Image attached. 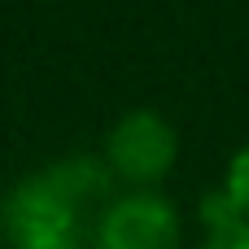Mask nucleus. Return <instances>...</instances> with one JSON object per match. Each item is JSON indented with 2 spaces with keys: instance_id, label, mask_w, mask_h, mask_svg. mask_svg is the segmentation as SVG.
<instances>
[{
  "instance_id": "f257e3e1",
  "label": "nucleus",
  "mask_w": 249,
  "mask_h": 249,
  "mask_svg": "<svg viewBox=\"0 0 249 249\" xmlns=\"http://www.w3.org/2000/svg\"><path fill=\"white\" fill-rule=\"evenodd\" d=\"M114 197V175L96 153L48 162L18 179L0 201V232L9 249H88V210Z\"/></svg>"
},
{
  "instance_id": "f03ea898",
  "label": "nucleus",
  "mask_w": 249,
  "mask_h": 249,
  "mask_svg": "<svg viewBox=\"0 0 249 249\" xmlns=\"http://www.w3.org/2000/svg\"><path fill=\"white\" fill-rule=\"evenodd\" d=\"M101 162L127 188H162L179 162V131L158 109H127L105 131Z\"/></svg>"
},
{
  "instance_id": "7ed1b4c3",
  "label": "nucleus",
  "mask_w": 249,
  "mask_h": 249,
  "mask_svg": "<svg viewBox=\"0 0 249 249\" xmlns=\"http://www.w3.org/2000/svg\"><path fill=\"white\" fill-rule=\"evenodd\" d=\"M88 249H184V219L162 188H127L88 223Z\"/></svg>"
},
{
  "instance_id": "20e7f679",
  "label": "nucleus",
  "mask_w": 249,
  "mask_h": 249,
  "mask_svg": "<svg viewBox=\"0 0 249 249\" xmlns=\"http://www.w3.org/2000/svg\"><path fill=\"white\" fill-rule=\"evenodd\" d=\"M241 223H249V219L232 206V197H228L223 188H210V193L201 197V228H206V236L232 232V228H241Z\"/></svg>"
},
{
  "instance_id": "39448f33",
  "label": "nucleus",
  "mask_w": 249,
  "mask_h": 249,
  "mask_svg": "<svg viewBox=\"0 0 249 249\" xmlns=\"http://www.w3.org/2000/svg\"><path fill=\"white\" fill-rule=\"evenodd\" d=\"M223 193L232 197V206L249 219V140L232 153V162H228V171H223Z\"/></svg>"
},
{
  "instance_id": "423d86ee",
  "label": "nucleus",
  "mask_w": 249,
  "mask_h": 249,
  "mask_svg": "<svg viewBox=\"0 0 249 249\" xmlns=\"http://www.w3.org/2000/svg\"><path fill=\"white\" fill-rule=\"evenodd\" d=\"M197 249H249V223L232 228V232H219V236H206Z\"/></svg>"
}]
</instances>
